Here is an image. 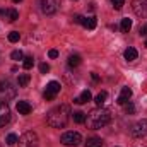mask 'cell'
<instances>
[{
	"label": "cell",
	"instance_id": "cell-5",
	"mask_svg": "<svg viewBox=\"0 0 147 147\" xmlns=\"http://www.w3.org/2000/svg\"><path fill=\"white\" fill-rule=\"evenodd\" d=\"M39 5H41V10H43V14H48V16H51V14H55V12L58 10L60 0H41V2H39Z\"/></svg>",
	"mask_w": 147,
	"mask_h": 147
},
{
	"label": "cell",
	"instance_id": "cell-2",
	"mask_svg": "<svg viewBox=\"0 0 147 147\" xmlns=\"http://www.w3.org/2000/svg\"><path fill=\"white\" fill-rule=\"evenodd\" d=\"M111 121V111L105 110V108H96L92 110L89 115H86V123L89 128L92 130H98V128H103L106 127Z\"/></svg>",
	"mask_w": 147,
	"mask_h": 147
},
{
	"label": "cell",
	"instance_id": "cell-19",
	"mask_svg": "<svg viewBox=\"0 0 147 147\" xmlns=\"http://www.w3.org/2000/svg\"><path fill=\"white\" fill-rule=\"evenodd\" d=\"M120 29H121V33H128V31L132 29V21H130L128 17H125V19H121V24H120Z\"/></svg>",
	"mask_w": 147,
	"mask_h": 147
},
{
	"label": "cell",
	"instance_id": "cell-9",
	"mask_svg": "<svg viewBox=\"0 0 147 147\" xmlns=\"http://www.w3.org/2000/svg\"><path fill=\"white\" fill-rule=\"evenodd\" d=\"M132 135L134 137H146L147 135V120H140V121H137L134 125Z\"/></svg>",
	"mask_w": 147,
	"mask_h": 147
},
{
	"label": "cell",
	"instance_id": "cell-15",
	"mask_svg": "<svg viewBox=\"0 0 147 147\" xmlns=\"http://www.w3.org/2000/svg\"><path fill=\"white\" fill-rule=\"evenodd\" d=\"M123 55H125V60L132 62V60H135V58H137V55H139V53H137V50H135V48H132V46H130V48H127V50H125V53H123Z\"/></svg>",
	"mask_w": 147,
	"mask_h": 147
},
{
	"label": "cell",
	"instance_id": "cell-18",
	"mask_svg": "<svg viewBox=\"0 0 147 147\" xmlns=\"http://www.w3.org/2000/svg\"><path fill=\"white\" fill-rule=\"evenodd\" d=\"M5 16H7V19H9V22H16V21L19 19V12H17L16 9H9V10H5Z\"/></svg>",
	"mask_w": 147,
	"mask_h": 147
},
{
	"label": "cell",
	"instance_id": "cell-28",
	"mask_svg": "<svg viewBox=\"0 0 147 147\" xmlns=\"http://www.w3.org/2000/svg\"><path fill=\"white\" fill-rule=\"evenodd\" d=\"M125 111H127L128 115H134V113H135V106H134L132 103H127V105H125Z\"/></svg>",
	"mask_w": 147,
	"mask_h": 147
},
{
	"label": "cell",
	"instance_id": "cell-25",
	"mask_svg": "<svg viewBox=\"0 0 147 147\" xmlns=\"http://www.w3.org/2000/svg\"><path fill=\"white\" fill-rule=\"evenodd\" d=\"M10 58H12V60H24V57H22V51H21V50L12 51V53H10Z\"/></svg>",
	"mask_w": 147,
	"mask_h": 147
},
{
	"label": "cell",
	"instance_id": "cell-30",
	"mask_svg": "<svg viewBox=\"0 0 147 147\" xmlns=\"http://www.w3.org/2000/svg\"><path fill=\"white\" fill-rule=\"evenodd\" d=\"M84 19H86V17H82V16H75V17H74V22H75V24H82Z\"/></svg>",
	"mask_w": 147,
	"mask_h": 147
},
{
	"label": "cell",
	"instance_id": "cell-3",
	"mask_svg": "<svg viewBox=\"0 0 147 147\" xmlns=\"http://www.w3.org/2000/svg\"><path fill=\"white\" fill-rule=\"evenodd\" d=\"M19 147H39V139L36 132H26L19 139Z\"/></svg>",
	"mask_w": 147,
	"mask_h": 147
},
{
	"label": "cell",
	"instance_id": "cell-21",
	"mask_svg": "<svg viewBox=\"0 0 147 147\" xmlns=\"http://www.w3.org/2000/svg\"><path fill=\"white\" fill-rule=\"evenodd\" d=\"M80 62H82V58H80L79 55H70V57H69V65H70V67H79Z\"/></svg>",
	"mask_w": 147,
	"mask_h": 147
},
{
	"label": "cell",
	"instance_id": "cell-14",
	"mask_svg": "<svg viewBox=\"0 0 147 147\" xmlns=\"http://www.w3.org/2000/svg\"><path fill=\"white\" fill-rule=\"evenodd\" d=\"M106 98H108V92L106 91H101L96 98H94V103H96V106L98 108H103V105L106 103Z\"/></svg>",
	"mask_w": 147,
	"mask_h": 147
},
{
	"label": "cell",
	"instance_id": "cell-20",
	"mask_svg": "<svg viewBox=\"0 0 147 147\" xmlns=\"http://www.w3.org/2000/svg\"><path fill=\"white\" fill-rule=\"evenodd\" d=\"M72 120L75 123H84V121H86V113H82V111H74Z\"/></svg>",
	"mask_w": 147,
	"mask_h": 147
},
{
	"label": "cell",
	"instance_id": "cell-7",
	"mask_svg": "<svg viewBox=\"0 0 147 147\" xmlns=\"http://www.w3.org/2000/svg\"><path fill=\"white\" fill-rule=\"evenodd\" d=\"M60 84L57 82V80H51V82H48V86H46V91H45V99H48V101H51L58 92H60Z\"/></svg>",
	"mask_w": 147,
	"mask_h": 147
},
{
	"label": "cell",
	"instance_id": "cell-4",
	"mask_svg": "<svg viewBox=\"0 0 147 147\" xmlns=\"http://www.w3.org/2000/svg\"><path fill=\"white\" fill-rule=\"evenodd\" d=\"M60 142L67 147H77L82 142V135L79 132H65L60 139Z\"/></svg>",
	"mask_w": 147,
	"mask_h": 147
},
{
	"label": "cell",
	"instance_id": "cell-23",
	"mask_svg": "<svg viewBox=\"0 0 147 147\" xmlns=\"http://www.w3.org/2000/svg\"><path fill=\"white\" fill-rule=\"evenodd\" d=\"M5 142H7L9 146H14L16 142H19V139H17V135H16V134H9V135H7V139H5Z\"/></svg>",
	"mask_w": 147,
	"mask_h": 147
},
{
	"label": "cell",
	"instance_id": "cell-16",
	"mask_svg": "<svg viewBox=\"0 0 147 147\" xmlns=\"http://www.w3.org/2000/svg\"><path fill=\"white\" fill-rule=\"evenodd\" d=\"M29 80H31L29 74H21V75L17 77V86H19V87H26V86L29 84Z\"/></svg>",
	"mask_w": 147,
	"mask_h": 147
},
{
	"label": "cell",
	"instance_id": "cell-31",
	"mask_svg": "<svg viewBox=\"0 0 147 147\" xmlns=\"http://www.w3.org/2000/svg\"><path fill=\"white\" fill-rule=\"evenodd\" d=\"M48 57H50V58H57V57H58V51H57V50H50V51H48Z\"/></svg>",
	"mask_w": 147,
	"mask_h": 147
},
{
	"label": "cell",
	"instance_id": "cell-33",
	"mask_svg": "<svg viewBox=\"0 0 147 147\" xmlns=\"http://www.w3.org/2000/svg\"><path fill=\"white\" fill-rule=\"evenodd\" d=\"M91 77H92V80H99V75H98V74H91Z\"/></svg>",
	"mask_w": 147,
	"mask_h": 147
},
{
	"label": "cell",
	"instance_id": "cell-11",
	"mask_svg": "<svg viewBox=\"0 0 147 147\" xmlns=\"http://www.w3.org/2000/svg\"><path fill=\"white\" fill-rule=\"evenodd\" d=\"M16 108L19 111V115H29L31 113V105L28 103V101H17V105H16Z\"/></svg>",
	"mask_w": 147,
	"mask_h": 147
},
{
	"label": "cell",
	"instance_id": "cell-22",
	"mask_svg": "<svg viewBox=\"0 0 147 147\" xmlns=\"http://www.w3.org/2000/svg\"><path fill=\"white\" fill-rule=\"evenodd\" d=\"M33 65H34V58H33V57H26L24 62H22V67H24L26 70H29V69H33Z\"/></svg>",
	"mask_w": 147,
	"mask_h": 147
},
{
	"label": "cell",
	"instance_id": "cell-29",
	"mask_svg": "<svg viewBox=\"0 0 147 147\" xmlns=\"http://www.w3.org/2000/svg\"><path fill=\"white\" fill-rule=\"evenodd\" d=\"M39 72L41 74L50 72V65H48V63H41V65H39Z\"/></svg>",
	"mask_w": 147,
	"mask_h": 147
},
{
	"label": "cell",
	"instance_id": "cell-12",
	"mask_svg": "<svg viewBox=\"0 0 147 147\" xmlns=\"http://www.w3.org/2000/svg\"><path fill=\"white\" fill-rule=\"evenodd\" d=\"M82 26H84L86 29H96V26H98V19H96L94 16L86 17V19H84V22H82Z\"/></svg>",
	"mask_w": 147,
	"mask_h": 147
},
{
	"label": "cell",
	"instance_id": "cell-32",
	"mask_svg": "<svg viewBox=\"0 0 147 147\" xmlns=\"http://www.w3.org/2000/svg\"><path fill=\"white\" fill-rule=\"evenodd\" d=\"M140 36H146L147 38V24H144V26L140 28Z\"/></svg>",
	"mask_w": 147,
	"mask_h": 147
},
{
	"label": "cell",
	"instance_id": "cell-26",
	"mask_svg": "<svg viewBox=\"0 0 147 147\" xmlns=\"http://www.w3.org/2000/svg\"><path fill=\"white\" fill-rule=\"evenodd\" d=\"M120 96H123V98H128V99H130V96H132V89H130V87H127V86H125V87H121V94H120Z\"/></svg>",
	"mask_w": 147,
	"mask_h": 147
},
{
	"label": "cell",
	"instance_id": "cell-17",
	"mask_svg": "<svg viewBox=\"0 0 147 147\" xmlns=\"http://www.w3.org/2000/svg\"><path fill=\"white\" fill-rule=\"evenodd\" d=\"M86 147H103V140L99 137H91V139H87Z\"/></svg>",
	"mask_w": 147,
	"mask_h": 147
},
{
	"label": "cell",
	"instance_id": "cell-27",
	"mask_svg": "<svg viewBox=\"0 0 147 147\" xmlns=\"http://www.w3.org/2000/svg\"><path fill=\"white\" fill-rule=\"evenodd\" d=\"M111 3H113V7H115L116 10H120V9L125 5V0H111Z\"/></svg>",
	"mask_w": 147,
	"mask_h": 147
},
{
	"label": "cell",
	"instance_id": "cell-1",
	"mask_svg": "<svg viewBox=\"0 0 147 147\" xmlns=\"http://www.w3.org/2000/svg\"><path fill=\"white\" fill-rule=\"evenodd\" d=\"M70 108L69 105H60V106H55L53 110L48 111L46 115V123L53 128H63L70 118Z\"/></svg>",
	"mask_w": 147,
	"mask_h": 147
},
{
	"label": "cell",
	"instance_id": "cell-35",
	"mask_svg": "<svg viewBox=\"0 0 147 147\" xmlns=\"http://www.w3.org/2000/svg\"><path fill=\"white\" fill-rule=\"evenodd\" d=\"M146 48H147V41H146Z\"/></svg>",
	"mask_w": 147,
	"mask_h": 147
},
{
	"label": "cell",
	"instance_id": "cell-24",
	"mask_svg": "<svg viewBox=\"0 0 147 147\" xmlns=\"http://www.w3.org/2000/svg\"><path fill=\"white\" fill-rule=\"evenodd\" d=\"M21 39V34L17 33V31H12V33H9V41L10 43H17Z\"/></svg>",
	"mask_w": 147,
	"mask_h": 147
},
{
	"label": "cell",
	"instance_id": "cell-8",
	"mask_svg": "<svg viewBox=\"0 0 147 147\" xmlns=\"http://www.w3.org/2000/svg\"><path fill=\"white\" fill-rule=\"evenodd\" d=\"M16 94V87H12V84L9 80H0V96L2 98H14Z\"/></svg>",
	"mask_w": 147,
	"mask_h": 147
},
{
	"label": "cell",
	"instance_id": "cell-13",
	"mask_svg": "<svg viewBox=\"0 0 147 147\" xmlns=\"http://www.w3.org/2000/svg\"><path fill=\"white\" fill-rule=\"evenodd\" d=\"M91 98H92V96H91V92H89V91H82V94H80L79 98H75V99H74V103H75V105H84V103L91 101Z\"/></svg>",
	"mask_w": 147,
	"mask_h": 147
},
{
	"label": "cell",
	"instance_id": "cell-34",
	"mask_svg": "<svg viewBox=\"0 0 147 147\" xmlns=\"http://www.w3.org/2000/svg\"><path fill=\"white\" fill-rule=\"evenodd\" d=\"M12 2H14V3H19V2H22V0H12Z\"/></svg>",
	"mask_w": 147,
	"mask_h": 147
},
{
	"label": "cell",
	"instance_id": "cell-10",
	"mask_svg": "<svg viewBox=\"0 0 147 147\" xmlns=\"http://www.w3.org/2000/svg\"><path fill=\"white\" fill-rule=\"evenodd\" d=\"M10 121V110L7 103H0V128Z\"/></svg>",
	"mask_w": 147,
	"mask_h": 147
},
{
	"label": "cell",
	"instance_id": "cell-6",
	"mask_svg": "<svg viewBox=\"0 0 147 147\" xmlns=\"http://www.w3.org/2000/svg\"><path fill=\"white\" fill-rule=\"evenodd\" d=\"M132 9L135 16L147 19V0H132Z\"/></svg>",
	"mask_w": 147,
	"mask_h": 147
}]
</instances>
